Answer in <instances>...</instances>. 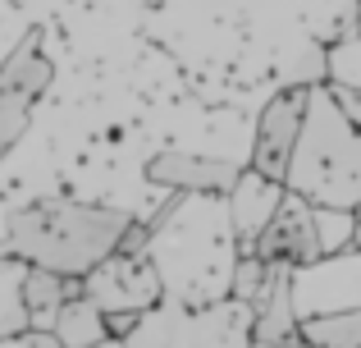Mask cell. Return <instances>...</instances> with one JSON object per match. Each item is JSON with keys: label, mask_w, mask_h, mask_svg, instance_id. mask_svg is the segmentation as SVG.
I'll return each instance as SVG.
<instances>
[{"label": "cell", "mask_w": 361, "mask_h": 348, "mask_svg": "<svg viewBox=\"0 0 361 348\" xmlns=\"http://www.w3.org/2000/svg\"><path fill=\"white\" fill-rule=\"evenodd\" d=\"M353 28H357V32H361V5H357V18H353Z\"/></svg>", "instance_id": "cell-26"}, {"label": "cell", "mask_w": 361, "mask_h": 348, "mask_svg": "<svg viewBox=\"0 0 361 348\" xmlns=\"http://www.w3.org/2000/svg\"><path fill=\"white\" fill-rule=\"evenodd\" d=\"M357 215H361V206H357Z\"/></svg>", "instance_id": "cell-27"}, {"label": "cell", "mask_w": 361, "mask_h": 348, "mask_svg": "<svg viewBox=\"0 0 361 348\" xmlns=\"http://www.w3.org/2000/svg\"><path fill=\"white\" fill-rule=\"evenodd\" d=\"M0 348H64L60 340H55V330H18V335H5L0 340Z\"/></svg>", "instance_id": "cell-21"}, {"label": "cell", "mask_w": 361, "mask_h": 348, "mask_svg": "<svg viewBox=\"0 0 361 348\" xmlns=\"http://www.w3.org/2000/svg\"><path fill=\"white\" fill-rule=\"evenodd\" d=\"M137 215L101 202H73V197H37L5 211L9 252L27 266H46L55 275L82 280L92 266L110 257L133 229Z\"/></svg>", "instance_id": "cell-2"}, {"label": "cell", "mask_w": 361, "mask_h": 348, "mask_svg": "<svg viewBox=\"0 0 361 348\" xmlns=\"http://www.w3.org/2000/svg\"><path fill=\"white\" fill-rule=\"evenodd\" d=\"M55 340L64 348H92V344L110 340V316L101 312L87 294H78V298H69V303L60 307V316H55Z\"/></svg>", "instance_id": "cell-14"}, {"label": "cell", "mask_w": 361, "mask_h": 348, "mask_svg": "<svg viewBox=\"0 0 361 348\" xmlns=\"http://www.w3.org/2000/svg\"><path fill=\"white\" fill-rule=\"evenodd\" d=\"M357 211L348 206H316V234H320V252L334 257V252H353L357 239Z\"/></svg>", "instance_id": "cell-18"}, {"label": "cell", "mask_w": 361, "mask_h": 348, "mask_svg": "<svg viewBox=\"0 0 361 348\" xmlns=\"http://www.w3.org/2000/svg\"><path fill=\"white\" fill-rule=\"evenodd\" d=\"M302 340H311L316 348H361V307L307 316L302 321Z\"/></svg>", "instance_id": "cell-16"}, {"label": "cell", "mask_w": 361, "mask_h": 348, "mask_svg": "<svg viewBox=\"0 0 361 348\" xmlns=\"http://www.w3.org/2000/svg\"><path fill=\"white\" fill-rule=\"evenodd\" d=\"M283 184L311 206H361V124L343 115L329 83H316L302 119V138L293 147V165Z\"/></svg>", "instance_id": "cell-3"}, {"label": "cell", "mask_w": 361, "mask_h": 348, "mask_svg": "<svg viewBox=\"0 0 361 348\" xmlns=\"http://www.w3.org/2000/svg\"><path fill=\"white\" fill-rule=\"evenodd\" d=\"M256 344L270 340H293L302 335V312H298V289H293V266L270 261V284L256 298Z\"/></svg>", "instance_id": "cell-12"}, {"label": "cell", "mask_w": 361, "mask_h": 348, "mask_svg": "<svg viewBox=\"0 0 361 348\" xmlns=\"http://www.w3.org/2000/svg\"><path fill=\"white\" fill-rule=\"evenodd\" d=\"M82 294L106 316H115V312H147V307H156L165 298V284H160V270L147 252L115 248L101 266H92L82 275Z\"/></svg>", "instance_id": "cell-5"}, {"label": "cell", "mask_w": 361, "mask_h": 348, "mask_svg": "<svg viewBox=\"0 0 361 348\" xmlns=\"http://www.w3.org/2000/svg\"><path fill=\"white\" fill-rule=\"evenodd\" d=\"M256 307L243 298H220L211 307H183L169 335V348H252Z\"/></svg>", "instance_id": "cell-8"}, {"label": "cell", "mask_w": 361, "mask_h": 348, "mask_svg": "<svg viewBox=\"0 0 361 348\" xmlns=\"http://www.w3.org/2000/svg\"><path fill=\"white\" fill-rule=\"evenodd\" d=\"M178 312H183L178 303L160 298L156 307H147V312L137 316V325L128 330V340H123V344H128V348H169V335H174Z\"/></svg>", "instance_id": "cell-17"}, {"label": "cell", "mask_w": 361, "mask_h": 348, "mask_svg": "<svg viewBox=\"0 0 361 348\" xmlns=\"http://www.w3.org/2000/svg\"><path fill=\"white\" fill-rule=\"evenodd\" d=\"M78 294H82V280L55 275V270H46V266H32L27 270V321H32V330H55L60 307Z\"/></svg>", "instance_id": "cell-13"}, {"label": "cell", "mask_w": 361, "mask_h": 348, "mask_svg": "<svg viewBox=\"0 0 361 348\" xmlns=\"http://www.w3.org/2000/svg\"><path fill=\"white\" fill-rule=\"evenodd\" d=\"M307 101H311V88L293 83V88L274 92L265 101L261 119H256V138H252V170L270 174V179H288V165H293V147L302 138V119H307Z\"/></svg>", "instance_id": "cell-6"}, {"label": "cell", "mask_w": 361, "mask_h": 348, "mask_svg": "<svg viewBox=\"0 0 361 348\" xmlns=\"http://www.w3.org/2000/svg\"><path fill=\"white\" fill-rule=\"evenodd\" d=\"M51 88V60L42 55V32H27L0 64V161L14 152V143L27 133L32 106Z\"/></svg>", "instance_id": "cell-4"}, {"label": "cell", "mask_w": 361, "mask_h": 348, "mask_svg": "<svg viewBox=\"0 0 361 348\" xmlns=\"http://www.w3.org/2000/svg\"><path fill=\"white\" fill-rule=\"evenodd\" d=\"M265 284H270V261L256 257V252H243V257H238V270H233V298L256 303Z\"/></svg>", "instance_id": "cell-20"}, {"label": "cell", "mask_w": 361, "mask_h": 348, "mask_svg": "<svg viewBox=\"0 0 361 348\" xmlns=\"http://www.w3.org/2000/svg\"><path fill=\"white\" fill-rule=\"evenodd\" d=\"M252 348H316V344L302 340V335H293V340H270V344H252Z\"/></svg>", "instance_id": "cell-23"}, {"label": "cell", "mask_w": 361, "mask_h": 348, "mask_svg": "<svg viewBox=\"0 0 361 348\" xmlns=\"http://www.w3.org/2000/svg\"><path fill=\"white\" fill-rule=\"evenodd\" d=\"M357 220H361V215H357ZM353 248L361 252V224H357V239H353Z\"/></svg>", "instance_id": "cell-25"}, {"label": "cell", "mask_w": 361, "mask_h": 348, "mask_svg": "<svg viewBox=\"0 0 361 348\" xmlns=\"http://www.w3.org/2000/svg\"><path fill=\"white\" fill-rule=\"evenodd\" d=\"M243 165L233 161H215V156H192V152H160L147 161L151 184L178 188V193H220L229 197V188L238 184Z\"/></svg>", "instance_id": "cell-11"}, {"label": "cell", "mask_w": 361, "mask_h": 348, "mask_svg": "<svg viewBox=\"0 0 361 348\" xmlns=\"http://www.w3.org/2000/svg\"><path fill=\"white\" fill-rule=\"evenodd\" d=\"M256 257L288 261V266H311V261L325 257V252H320V234H316V206L302 193H293V188L283 193L274 220L265 224L261 239H256Z\"/></svg>", "instance_id": "cell-9"}, {"label": "cell", "mask_w": 361, "mask_h": 348, "mask_svg": "<svg viewBox=\"0 0 361 348\" xmlns=\"http://www.w3.org/2000/svg\"><path fill=\"white\" fill-rule=\"evenodd\" d=\"M27 261L14 257V252H5L0 257V340L5 335H18L27 330Z\"/></svg>", "instance_id": "cell-15"}, {"label": "cell", "mask_w": 361, "mask_h": 348, "mask_svg": "<svg viewBox=\"0 0 361 348\" xmlns=\"http://www.w3.org/2000/svg\"><path fill=\"white\" fill-rule=\"evenodd\" d=\"M283 193H288V184H279V179L252 170V165L238 174V184L229 188L224 202H229V220H233V234H238V248L243 252H256V239H261V229L274 220Z\"/></svg>", "instance_id": "cell-10"}, {"label": "cell", "mask_w": 361, "mask_h": 348, "mask_svg": "<svg viewBox=\"0 0 361 348\" xmlns=\"http://www.w3.org/2000/svg\"><path fill=\"white\" fill-rule=\"evenodd\" d=\"M92 348H128L123 340H115V335H110V340H101V344H92Z\"/></svg>", "instance_id": "cell-24"}, {"label": "cell", "mask_w": 361, "mask_h": 348, "mask_svg": "<svg viewBox=\"0 0 361 348\" xmlns=\"http://www.w3.org/2000/svg\"><path fill=\"white\" fill-rule=\"evenodd\" d=\"M293 289H298L302 321L320 312H343L361 307V252H334L311 266H293Z\"/></svg>", "instance_id": "cell-7"}, {"label": "cell", "mask_w": 361, "mask_h": 348, "mask_svg": "<svg viewBox=\"0 0 361 348\" xmlns=\"http://www.w3.org/2000/svg\"><path fill=\"white\" fill-rule=\"evenodd\" d=\"M325 83H329V78H325ZM329 97L343 106L348 119H357V124H361V92H357V88H348V83H329Z\"/></svg>", "instance_id": "cell-22"}, {"label": "cell", "mask_w": 361, "mask_h": 348, "mask_svg": "<svg viewBox=\"0 0 361 348\" xmlns=\"http://www.w3.org/2000/svg\"><path fill=\"white\" fill-rule=\"evenodd\" d=\"M329 55V83H348V88L361 92V32L348 28L334 46H325Z\"/></svg>", "instance_id": "cell-19"}, {"label": "cell", "mask_w": 361, "mask_h": 348, "mask_svg": "<svg viewBox=\"0 0 361 348\" xmlns=\"http://www.w3.org/2000/svg\"><path fill=\"white\" fill-rule=\"evenodd\" d=\"M147 257L156 261L165 298L178 307H211L233 298L238 234L220 193H183L147 224Z\"/></svg>", "instance_id": "cell-1"}]
</instances>
